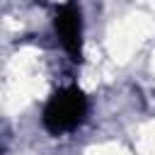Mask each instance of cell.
I'll use <instances>...</instances> for the list:
<instances>
[{"mask_svg":"<svg viewBox=\"0 0 155 155\" xmlns=\"http://www.w3.org/2000/svg\"><path fill=\"white\" fill-rule=\"evenodd\" d=\"M87 97L80 87L75 85H68V87H61L56 90L48 102L44 104V111H41V126L51 133V136H63V133H70L75 131L85 116H87Z\"/></svg>","mask_w":155,"mask_h":155,"instance_id":"1","label":"cell"},{"mask_svg":"<svg viewBox=\"0 0 155 155\" xmlns=\"http://www.w3.org/2000/svg\"><path fill=\"white\" fill-rule=\"evenodd\" d=\"M53 29L63 51L70 56V61L80 63L82 61V12L73 0L58 5L53 17Z\"/></svg>","mask_w":155,"mask_h":155,"instance_id":"2","label":"cell"}]
</instances>
